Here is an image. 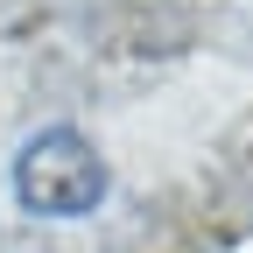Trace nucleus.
Masks as SVG:
<instances>
[{
  "instance_id": "nucleus-1",
  "label": "nucleus",
  "mask_w": 253,
  "mask_h": 253,
  "mask_svg": "<svg viewBox=\"0 0 253 253\" xmlns=\"http://www.w3.org/2000/svg\"><path fill=\"white\" fill-rule=\"evenodd\" d=\"M106 155L91 148L78 126H42V134H28L21 155H14V197L28 218H84L106 204Z\"/></svg>"
}]
</instances>
